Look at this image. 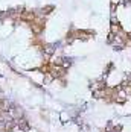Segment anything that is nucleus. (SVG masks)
<instances>
[{
	"label": "nucleus",
	"instance_id": "nucleus-1",
	"mask_svg": "<svg viewBox=\"0 0 131 132\" xmlns=\"http://www.w3.org/2000/svg\"><path fill=\"white\" fill-rule=\"evenodd\" d=\"M55 50H56V47L53 44H43V53H44V56H47V58L53 56Z\"/></svg>",
	"mask_w": 131,
	"mask_h": 132
},
{
	"label": "nucleus",
	"instance_id": "nucleus-2",
	"mask_svg": "<svg viewBox=\"0 0 131 132\" xmlns=\"http://www.w3.org/2000/svg\"><path fill=\"white\" fill-rule=\"evenodd\" d=\"M53 80H55V79H53V76L50 75V73H44V75H43V82H44L46 85H49V84H52Z\"/></svg>",
	"mask_w": 131,
	"mask_h": 132
},
{
	"label": "nucleus",
	"instance_id": "nucleus-3",
	"mask_svg": "<svg viewBox=\"0 0 131 132\" xmlns=\"http://www.w3.org/2000/svg\"><path fill=\"white\" fill-rule=\"evenodd\" d=\"M52 11H53V6H52V5H49V6H44V8L41 9V14H40V15H43V17H44V15L50 14Z\"/></svg>",
	"mask_w": 131,
	"mask_h": 132
},
{
	"label": "nucleus",
	"instance_id": "nucleus-4",
	"mask_svg": "<svg viewBox=\"0 0 131 132\" xmlns=\"http://www.w3.org/2000/svg\"><path fill=\"white\" fill-rule=\"evenodd\" d=\"M61 119H63V121H67V114H66V112L61 114Z\"/></svg>",
	"mask_w": 131,
	"mask_h": 132
}]
</instances>
